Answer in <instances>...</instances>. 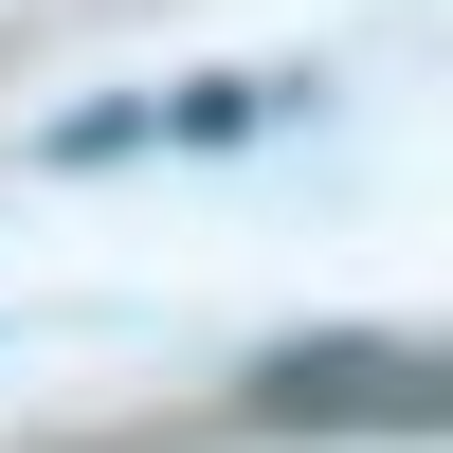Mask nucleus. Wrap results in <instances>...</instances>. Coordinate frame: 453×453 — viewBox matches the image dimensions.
Segmentation results:
<instances>
[{"instance_id":"nucleus-1","label":"nucleus","mask_w":453,"mask_h":453,"mask_svg":"<svg viewBox=\"0 0 453 453\" xmlns=\"http://www.w3.org/2000/svg\"><path fill=\"white\" fill-rule=\"evenodd\" d=\"M254 418H418V345H326V363H254Z\"/></svg>"}]
</instances>
